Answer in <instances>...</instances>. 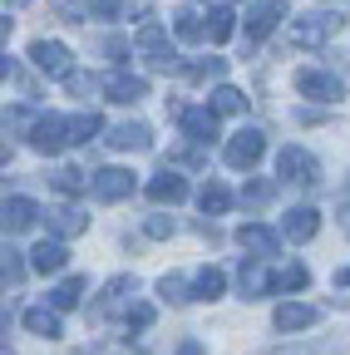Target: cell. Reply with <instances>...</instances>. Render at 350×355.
Segmentation results:
<instances>
[{
  "mask_svg": "<svg viewBox=\"0 0 350 355\" xmlns=\"http://www.w3.org/2000/svg\"><path fill=\"white\" fill-rule=\"evenodd\" d=\"M139 55H143L148 69H158V74L183 69V64H178V50L168 44V30H163V25H143V30H139Z\"/></svg>",
  "mask_w": 350,
  "mask_h": 355,
  "instance_id": "6da1fadb",
  "label": "cell"
},
{
  "mask_svg": "<svg viewBox=\"0 0 350 355\" xmlns=\"http://www.w3.org/2000/svg\"><path fill=\"white\" fill-rule=\"evenodd\" d=\"M261 153H267V133H261V128H242V133H232L227 148H222L227 168H256Z\"/></svg>",
  "mask_w": 350,
  "mask_h": 355,
  "instance_id": "7a4b0ae2",
  "label": "cell"
},
{
  "mask_svg": "<svg viewBox=\"0 0 350 355\" xmlns=\"http://www.w3.org/2000/svg\"><path fill=\"white\" fill-rule=\"evenodd\" d=\"M340 10H316V15H301L296 25H291V40L296 44H321V40H331L335 30H340Z\"/></svg>",
  "mask_w": 350,
  "mask_h": 355,
  "instance_id": "3957f363",
  "label": "cell"
},
{
  "mask_svg": "<svg viewBox=\"0 0 350 355\" xmlns=\"http://www.w3.org/2000/svg\"><path fill=\"white\" fill-rule=\"evenodd\" d=\"M296 94L321 99V104H335V99H345V84L335 74H326V69H301L296 74Z\"/></svg>",
  "mask_w": 350,
  "mask_h": 355,
  "instance_id": "277c9868",
  "label": "cell"
},
{
  "mask_svg": "<svg viewBox=\"0 0 350 355\" xmlns=\"http://www.w3.org/2000/svg\"><path fill=\"white\" fill-rule=\"evenodd\" d=\"M286 20V0H252L247 6V40H267Z\"/></svg>",
  "mask_w": 350,
  "mask_h": 355,
  "instance_id": "5b68a950",
  "label": "cell"
},
{
  "mask_svg": "<svg viewBox=\"0 0 350 355\" xmlns=\"http://www.w3.org/2000/svg\"><path fill=\"white\" fill-rule=\"evenodd\" d=\"M277 173L286 178V183H301V188H311L316 178H321V163L306 153V148H281V158H277Z\"/></svg>",
  "mask_w": 350,
  "mask_h": 355,
  "instance_id": "8992f818",
  "label": "cell"
},
{
  "mask_svg": "<svg viewBox=\"0 0 350 355\" xmlns=\"http://www.w3.org/2000/svg\"><path fill=\"white\" fill-rule=\"evenodd\" d=\"M30 144L40 148V153H60V148H69L74 139H69V119H60V114H50V119H35V128H30Z\"/></svg>",
  "mask_w": 350,
  "mask_h": 355,
  "instance_id": "52a82bcc",
  "label": "cell"
},
{
  "mask_svg": "<svg viewBox=\"0 0 350 355\" xmlns=\"http://www.w3.org/2000/svg\"><path fill=\"white\" fill-rule=\"evenodd\" d=\"M30 60H35V69H45V74H55V79H69L74 69H69V50L60 40H35L30 44Z\"/></svg>",
  "mask_w": 350,
  "mask_h": 355,
  "instance_id": "ba28073f",
  "label": "cell"
},
{
  "mask_svg": "<svg viewBox=\"0 0 350 355\" xmlns=\"http://www.w3.org/2000/svg\"><path fill=\"white\" fill-rule=\"evenodd\" d=\"M99 202H123L128 193H134V173L128 168H104V173H94V188H89Z\"/></svg>",
  "mask_w": 350,
  "mask_h": 355,
  "instance_id": "9c48e42d",
  "label": "cell"
},
{
  "mask_svg": "<svg viewBox=\"0 0 350 355\" xmlns=\"http://www.w3.org/2000/svg\"><path fill=\"white\" fill-rule=\"evenodd\" d=\"M237 242L256 257V261H267V257H277L281 252V232H272V227H261V222H242V232H237Z\"/></svg>",
  "mask_w": 350,
  "mask_h": 355,
  "instance_id": "30bf717a",
  "label": "cell"
},
{
  "mask_svg": "<svg viewBox=\"0 0 350 355\" xmlns=\"http://www.w3.org/2000/svg\"><path fill=\"white\" fill-rule=\"evenodd\" d=\"M134 291H139V282H134V277H114V282H104V291H99V301L89 306V316H94V321H104V316H114V311H119V306H123L128 296H134Z\"/></svg>",
  "mask_w": 350,
  "mask_h": 355,
  "instance_id": "8fae6325",
  "label": "cell"
},
{
  "mask_svg": "<svg viewBox=\"0 0 350 355\" xmlns=\"http://www.w3.org/2000/svg\"><path fill=\"white\" fill-rule=\"evenodd\" d=\"M316 321H321V311L306 306V301H286V306H277V316H272V326L286 331V336H291V331H311Z\"/></svg>",
  "mask_w": 350,
  "mask_h": 355,
  "instance_id": "7c38bea8",
  "label": "cell"
},
{
  "mask_svg": "<svg viewBox=\"0 0 350 355\" xmlns=\"http://www.w3.org/2000/svg\"><path fill=\"white\" fill-rule=\"evenodd\" d=\"M178 114V123H183V133L193 144H212L217 139V114L212 109H173Z\"/></svg>",
  "mask_w": 350,
  "mask_h": 355,
  "instance_id": "4fadbf2b",
  "label": "cell"
},
{
  "mask_svg": "<svg viewBox=\"0 0 350 355\" xmlns=\"http://www.w3.org/2000/svg\"><path fill=\"white\" fill-rule=\"evenodd\" d=\"M64 266H69V247L60 242V237H45V242H40L35 252H30V272H64Z\"/></svg>",
  "mask_w": 350,
  "mask_h": 355,
  "instance_id": "5bb4252c",
  "label": "cell"
},
{
  "mask_svg": "<svg viewBox=\"0 0 350 355\" xmlns=\"http://www.w3.org/2000/svg\"><path fill=\"white\" fill-rule=\"evenodd\" d=\"M109 148L143 153V148H153V133H148V123H119V128H109Z\"/></svg>",
  "mask_w": 350,
  "mask_h": 355,
  "instance_id": "9a60e30c",
  "label": "cell"
},
{
  "mask_svg": "<svg viewBox=\"0 0 350 355\" xmlns=\"http://www.w3.org/2000/svg\"><path fill=\"white\" fill-rule=\"evenodd\" d=\"M104 94H109L114 104H139V99L148 94V79H139V74H109V79H104Z\"/></svg>",
  "mask_w": 350,
  "mask_h": 355,
  "instance_id": "2e32d148",
  "label": "cell"
},
{
  "mask_svg": "<svg viewBox=\"0 0 350 355\" xmlns=\"http://www.w3.org/2000/svg\"><path fill=\"white\" fill-rule=\"evenodd\" d=\"M316 227H321V212H316V207H291L286 222H281V232H286L291 242H311Z\"/></svg>",
  "mask_w": 350,
  "mask_h": 355,
  "instance_id": "e0dca14e",
  "label": "cell"
},
{
  "mask_svg": "<svg viewBox=\"0 0 350 355\" xmlns=\"http://www.w3.org/2000/svg\"><path fill=\"white\" fill-rule=\"evenodd\" d=\"M35 222H40V207H35L30 198H6V232H10V237L30 232Z\"/></svg>",
  "mask_w": 350,
  "mask_h": 355,
  "instance_id": "ac0fdd59",
  "label": "cell"
},
{
  "mask_svg": "<svg viewBox=\"0 0 350 355\" xmlns=\"http://www.w3.org/2000/svg\"><path fill=\"white\" fill-rule=\"evenodd\" d=\"M148 198H153V202H183V198H188V178H178L173 168H163L153 183H148Z\"/></svg>",
  "mask_w": 350,
  "mask_h": 355,
  "instance_id": "d6986e66",
  "label": "cell"
},
{
  "mask_svg": "<svg viewBox=\"0 0 350 355\" xmlns=\"http://www.w3.org/2000/svg\"><path fill=\"white\" fill-rule=\"evenodd\" d=\"M25 331L55 340V336H60V311H55V306H30V311H25Z\"/></svg>",
  "mask_w": 350,
  "mask_h": 355,
  "instance_id": "ffe728a7",
  "label": "cell"
},
{
  "mask_svg": "<svg viewBox=\"0 0 350 355\" xmlns=\"http://www.w3.org/2000/svg\"><path fill=\"white\" fill-rule=\"evenodd\" d=\"M222 286H227V277L217 272V266H202V272L193 277V301H217Z\"/></svg>",
  "mask_w": 350,
  "mask_h": 355,
  "instance_id": "44dd1931",
  "label": "cell"
},
{
  "mask_svg": "<svg viewBox=\"0 0 350 355\" xmlns=\"http://www.w3.org/2000/svg\"><path fill=\"white\" fill-rule=\"evenodd\" d=\"M50 188L64 193V198H74V193H84V188H94V178H84L79 168H55V173H50Z\"/></svg>",
  "mask_w": 350,
  "mask_h": 355,
  "instance_id": "7402d4cb",
  "label": "cell"
},
{
  "mask_svg": "<svg viewBox=\"0 0 350 355\" xmlns=\"http://www.w3.org/2000/svg\"><path fill=\"white\" fill-rule=\"evenodd\" d=\"M158 296L173 301V306H188V301H193V282H188L183 272H168V277L158 282Z\"/></svg>",
  "mask_w": 350,
  "mask_h": 355,
  "instance_id": "603a6c76",
  "label": "cell"
},
{
  "mask_svg": "<svg viewBox=\"0 0 350 355\" xmlns=\"http://www.w3.org/2000/svg\"><path fill=\"white\" fill-rule=\"evenodd\" d=\"M242 109H247L242 89H232V84H217L212 89V114H242Z\"/></svg>",
  "mask_w": 350,
  "mask_h": 355,
  "instance_id": "cb8c5ba5",
  "label": "cell"
},
{
  "mask_svg": "<svg viewBox=\"0 0 350 355\" xmlns=\"http://www.w3.org/2000/svg\"><path fill=\"white\" fill-rule=\"evenodd\" d=\"M183 74H188L193 84H207V79H222V74H227V60H217V55H207V60H193V64H183Z\"/></svg>",
  "mask_w": 350,
  "mask_h": 355,
  "instance_id": "d4e9b609",
  "label": "cell"
},
{
  "mask_svg": "<svg viewBox=\"0 0 350 355\" xmlns=\"http://www.w3.org/2000/svg\"><path fill=\"white\" fill-rule=\"evenodd\" d=\"M84 227H89V217H84L79 207H60V212H55V237H60V242H64V237H79Z\"/></svg>",
  "mask_w": 350,
  "mask_h": 355,
  "instance_id": "484cf974",
  "label": "cell"
},
{
  "mask_svg": "<svg viewBox=\"0 0 350 355\" xmlns=\"http://www.w3.org/2000/svg\"><path fill=\"white\" fill-rule=\"evenodd\" d=\"M84 286H89V282H84V277H64L55 291H50V301H55V311H69V306H79V296H84Z\"/></svg>",
  "mask_w": 350,
  "mask_h": 355,
  "instance_id": "4316f807",
  "label": "cell"
},
{
  "mask_svg": "<svg viewBox=\"0 0 350 355\" xmlns=\"http://www.w3.org/2000/svg\"><path fill=\"white\" fill-rule=\"evenodd\" d=\"M272 198H277V183H267V178H252V183L242 188V207H252V212L267 207Z\"/></svg>",
  "mask_w": 350,
  "mask_h": 355,
  "instance_id": "83f0119b",
  "label": "cell"
},
{
  "mask_svg": "<svg viewBox=\"0 0 350 355\" xmlns=\"http://www.w3.org/2000/svg\"><path fill=\"white\" fill-rule=\"evenodd\" d=\"M198 202H202L207 217H217V212H227V207H232V193H227L222 183H207V188L198 193Z\"/></svg>",
  "mask_w": 350,
  "mask_h": 355,
  "instance_id": "f1b7e54d",
  "label": "cell"
},
{
  "mask_svg": "<svg viewBox=\"0 0 350 355\" xmlns=\"http://www.w3.org/2000/svg\"><path fill=\"white\" fill-rule=\"evenodd\" d=\"M306 282H311V277H306V266H281V272H272V291H306Z\"/></svg>",
  "mask_w": 350,
  "mask_h": 355,
  "instance_id": "f546056e",
  "label": "cell"
},
{
  "mask_svg": "<svg viewBox=\"0 0 350 355\" xmlns=\"http://www.w3.org/2000/svg\"><path fill=\"white\" fill-rule=\"evenodd\" d=\"M173 30H178V40H202L207 35V25H202L198 10H178V15H173Z\"/></svg>",
  "mask_w": 350,
  "mask_h": 355,
  "instance_id": "4dcf8cb0",
  "label": "cell"
},
{
  "mask_svg": "<svg viewBox=\"0 0 350 355\" xmlns=\"http://www.w3.org/2000/svg\"><path fill=\"white\" fill-rule=\"evenodd\" d=\"M232 30H237V25H232V15H227V10H212V15H207V40L222 44V40H232Z\"/></svg>",
  "mask_w": 350,
  "mask_h": 355,
  "instance_id": "1f68e13d",
  "label": "cell"
},
{
  "mask_svg": "<svg viewBox=\"0 0 350 355\" xmlns=\"http://www.w3.org/2000/svg\"><path fill=\"white\" fill-rule=\"evenodd\" d=\"M0 272H6V286H20L25 282V261H20L15 247H6V266H0Z\"/></svg>",
  "mask_w": 350,
  "mask_h": 355,
  "instance_id": "d6a6232c",
  "label": "cell"
},
{
  "mask_svg": "<svg viewBox=\"0 0 350 355\" xmlns=\"http://www.w3.org/2000/svg\"><path fill=\"white\" fill-rule=\"evenodd\" d=\"M153 326V306H134V316H128V331H148Z\"/></svg>",
  "mask_w": 350,
  "mask_h": 355,
  "instance_id": "836d02e7",
  "label": "cell"
},
{
  "mask_svg": "<svg viewBox=\"0 0 350 355\" xmlns=\"http://www.w3.org/2000/svg\"><path fill=\"white\" fill-rule=\"evenodd\" d=\"M148 237H173V217H148Z\"/></svg>",
  "mask_w": 350,
  "mask_h": 355,
  "instance_id": "e575fe53",
  "label": "cell"
},
{
  "mask_svg": "<svg viewBox=\"0 0 350 355\" xmlns=\"http://www.w3.org/2000/svg\"><path fill=\"white\" fill-rule=\"evenodd\" d=\"M64 84H69V89H74V94H89V89H94V79H89V74H69V79H64Z\"/></svg>",
  "mask_w": 350,
  "mask_h": 355,
  "instance_id": "d590c367",
  "label": "cell"
},
{
  "mask_svg": "<svg viewBox=\"0 0 350 355\" xmlns=\"http://www.w3.org/2000/svg\"><path fill=\"white\" fill-rule=\"evenodd\" d=\"M178 355H202V340H183V345H178Z\"/></svg>",
  "mask_w": 350,
  "mask_h": 355,
  "instance_id": "8d00e7d4",
  "label": "cell"
},
{
  "mask_svg": "<svg viewBox=\"0 0 350 355\" xmlns=\"http://www.w3.org/2000/svg\"><path fill=\"white\" fill-rule=\"evenodd\" d=\"M335 282H340V286H350V266H340V272H335Z\"/></svg>",
  "mask_w": 350,
  "mask_h": 355,
  "instance_id": "74e56055",
  "label": "cell"
},
{
  "mask_svg": "<svg viewBox=\"0 0 350 355\" xmlns=\"http://www.w3.org/2000/svg\"><path fill=\"white\" fill-rule=\"evenodd\" d=\"M212 6H232V0H212Z\"/></svg>",
  "mask_w": 350,
  "mask_h": 355,
  "instance_id": "f35d334b",
  "label": "cell"
},
{
  "mask_svg": "<svg viewBox=\"0 0 350 355\" xmlns=\"http://www.w3.org/2000/svg\"><path fill=\"white\" fill-rule=\"evenodd\" d=\"M15 6H25V0H15Z\"/></svg>",
  "mask_w": 350,
  "mask_h": 355,
  "instance_id": "ab89813d",
  "label": "cell"
}]
</instances>
